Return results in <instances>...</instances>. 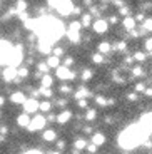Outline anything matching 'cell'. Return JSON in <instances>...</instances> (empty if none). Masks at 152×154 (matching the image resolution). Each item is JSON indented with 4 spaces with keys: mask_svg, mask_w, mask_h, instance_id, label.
I'll use <instances>...</instances> for the list:
<instances>
[{
    "mask_svg": "<svg viewBox=\"0 0 152 154\" xmlns=\"http://www.w3.org/2000/svg\"><path fill=\"white\" fill-rule=\"evenodd\" d=\"M60 91H62V92H70V87H68V85H62Z\"/></svg>",
    "mask_w": 152,
    "mask_h": 154,
    "instance_id": "48",
    "label": "cell"
},
{
    "mask_svg": "<svg viewBox=\"0 0 152 154\" xmlns=\"http://www.w3.org/2000/svg\"><path fill=\"white\" fill-rule=\"evenodd\" d=\"M107 29H109V23H107V20L97 19V20L94 22V30L97 32V34H105Z\"/></svg>",
    "mask_w": 152,
    "mask_h": 154,
    "instance_id": "10",
    "label": "cell"
},
{
    "mask_svg": "<svg viewBox=\"0 0 152 154\" xmlns=\"http://www.w3.org/2000/svg\"><path fill=\"white\" fill-rule=\"evenodd\" d=\"M142 74H144V70H142L141 67H135V69H134V75H137V77H141Z\"/></svg>",
    "mask_w": 152,
    "mask_h": 154,
    "instance_id": "40",
    "label": "cell"
},
{
    "mask_svg": "<svg viewBox=\"0 0 152 154\" xmlns=\"http://www.w3.org/2000/svg\"><path fill=\"white\" fill-rule=\"evenodd\" d=\"M135 20H144V15H142V14H139V15L135 17Z\"/></svg>",
    "mask_w": 152,
    "mask_h": 154,
    "instance_id": "53",
    "label": "cell"
},
{
    "mask_svg": "<svg viewBox=\"0 0 152 154\" xmlns=\"http://www.w3.org/2000/svg\"><path fill=\"white\" fill-rule=\"evenodd\" d=\"M90 19H92L90 14H85V15H82V27H89V25H90Z\"/></svg>",
    "mask_w": 152,
    "mask_h": 154,
    "instance_id": "23",
    "label": "cell"
},
{
    "mask_svg": "<svg viewBox=\"0 0 152 154\" xmlns=\"http://www.w3.org/2000/svg\"><path fill=\"white\" fill-rule=\"evenodd\" d=\"M145 57H147V55H145L144 52H135V54H134V59H135V60H139V62L145 60Z\"/></svg>",
    "mask_w": 152,
    "mask_h": 154,
    "instance_id": "30",
    "label": "cell"
},
{
    "mask_svg": "<svg viewBox=\"0 0 152 154\" xmlns=\"http://www.w3.org/2000/svg\"><path fill=\"white\" fill-rule=\"evenodd\" d=\"M115 7H124V0H114Z\"/></svg>",
    "mask_w": 152,
    "mask_h": 154,
    "instance_id": "44",
    "label": "cell"
},
{
    "mask_svg": "<svg viewBox=\"0 0 152 154\" xmlns=\"http://www.w3.org/2000/svg\"><path fill=\"white\" fill-rule=\"evenodd\" d=\"M92 60H94L95 64H100V62H104V55L100 54V52H99V54H94V55H92Z\"/></svg>",
    "mask_w": 152,
    "mask_h": 154,
    "instance_id": "29",
    "label": "cell"
},
{
    "mask_svg": "<svg viewBox=\"0 0 152 154\" xmlns=\"http://www.w3.org/2000/svg\"><path fill=\"white\" fill-rule=\"evenodd\" d=\"M12 50H14L12 44L5 42V40H0V64H8Z\"/></svg>",
    "mask_w": 152,
    "mask_h": 154,
    "instance_id": "2",
    "label": "cell"
},
{
    "mask_svg": "<svg viewBox=\"0 0 152 154\" xmlns=\"http://www.w3.org/2000/svg\"><path fill=\"white\" fill-rule=\"evenodd\" d=\"M50 107H52V104H50L49 100H45V102H42V104L38 106V109H40V111H44V112H49Z\"/></svg>",
    "mask_w": 152,
    "mask_h": 154,
    "instance_id": "26",
    "label": "cell"
},
{
    "mask_svg": "<svg viewBox=\"0 0 152 154\" xmlns=\"http://www.w3.org/2000/svg\"><path fill=\"white\" fill-rule=\"evenodd\" d=\"M144 30L152 32V19H145L144 20Z\"/></svg>",
    "mask_w": 152,
    "mask_h": 154,
    "instance_id": "28",
    "label": "cell"
},
{
    "mask_svg": "<svg viewBox=\"0 0 152 154\" xmlns=\"http://www.w3.org/2000/svg\"><path fill=\"white\" fill-rule=\"evenodd\" d=\"M120 14L127 17V14H129V8H127V7H120Z\"/></svg>",
    "mask_w": 152,
    "mask_h": 154,
    "instance_id": "46",
    "label": "cell"
},
{
    "mask_svg": "<svg viewBox=\"0 0 152 154\" xmlns=\"http://www.w3.org/2000/svg\"><path fill=\"white\" fill-rule=\"evenodd\" d=\"M124 27L130 32L134 27H135V19H134V17H130V15H127L126 19H124Z\"/></svg>",
    "mask_w": 152,
    "mask_h": 154,
    "instance_id": "16",
    "label": "cell"
},
{
    "mask_svg": "<svg viewBox=\"0 0 152 154\" xmlns=\"http://www.w3.org/2000/svg\"><path fill=\"white\" fill-rule=\"evenodd\" d=\"M59 64H60V59H59L57 55H50V57L47 59V66L49 67H55V69H57Z\"/></svg>",
    "mask_w": 152,
    "mask_h": 154,
    "instance_id": "19",
    "label": "cell"
},
{
    "mask_svg": "<svg viewBox=\"0 0 152 154\" xmlns=\"http://www.w3.org/2000/svg\"><path fill=\"white\" fill-rule=\"evenodd\" d=\"M89 2H90V0H85V4H89Z\"/></svg>",
    "mask_w": 152,
    "mask_h": 154,
    "instance_id": "58",
    "label": "cell"
},
{
    "mask_svg": "<svg viewBox=\"0 0 152 154\" xmlns=\"http://www.w3.org/2000/svg\"><path fill=\"white\" fill-rule=\"evenodd\" d=\"M65 34H67V37H68V40H70V42L79 44V40H80V32H75V30H70V29H68Z\"/></svg>",
    "mask_w": 152,
    "mask_h": 154,
    "instance_id": "13",
    "label": "cell"
},
{
    "mask_svg": "<svg viewBox=\"0 0 152 154\" xmlns=\"http://www.w3.org/2000/svg\"><path fill=\"white\" fill-rule=\"evenodd\" d=\"M25 99H27V97H25V94H23V92H14L10 96V100L14 102V104H23Z\"/></svg>",
    "mask_w": 152,
    "mask_h": 154,
    "instance_id": "12",
    "label": "cell"
},
{
    "mask_svg": "<svg viewBox=\"0 0 152 154\" xmlns=\"http://www.w3.org/2000/svg\"><path fill=\"white\" fill-rule=\"evenodd\" d=\"M57 10H59V14L60 15H70L74 12V4L70 2V0H60L59 2V5H57Z\"/></svg>",
    "mask_w": 152,
    "mask_h": 154,
    "instance_id": "4",
    "label": "cell"
},
{
    "mask_svg": "<svg viewBox=\"0 0 152 154\" xmlns=\"http://www.w3.org/2000/svg\"><path fill=\"white\" fill-rule=\"evenodd\" d=\"M62 54H64V50H62L60 47H55V49H53V55H57V57H60Z\"/></svg>",
    "mask_w": 152,
    "mask_h": 154,
    "instance_id": "39",
    "label": "cell"
},
{
    "mask_svg": "<svg viewBox=\"0 0 152 154\" xmlns=\"http://www.w3.org/2000/svg\"><path fill=\"white\" fill-rule=\"evenodd\" d=\"M147 136H149V132L145 131L141 124H134V126L127 127L126 131L120 132V136H119V146L122 149H127V151L134 149L144 139H147Z\"/></svg>",
    "mask_w": 152,
    "mask_h": 154,
    "instance_id": "1",
    "label": "cell"
},
{
    "mask_svg": "<svg viewBox=\"0 0 152 154\" xmlns=\"http://www.w3.org/2000/svg\"><path fill=\"white\" fill-rule=\"evenodd\" d=\"M90 141L95 144V146H102V144L105 143V136H104L102 132H97V134H94V136H92V139H90Z\"/></svg>",
    "mask_w": 152,
    "mask_h": 154,
    "instance_id": "14",
    "label": "cell"
},
{
    "mask_svg": "<svg viewBox=\"0 0 152 154\" xmlns=\"http://www.w3.org/2000/svg\"><path fill=\"white\" fill-rule=\"evenodd\" d=\"M72 64H74V60H72V57H65V66H72Z\"/></svg>",
    "mask_w": 152,
    "mask_h": 154,
    "instance_id": "45",
    "label": "cell"
},
{
    "mask_svg": "<svg viewBox=\"0 0 152 154\" xmlns=\"http://www.w3.org/2000/svg\"><path fill=\"white\" fill-rule=\"evenodd\" d=\"M38 102L37 99H25V102H23V109H25V112H37L38 109Z\"/></svg>",
    "mask_w": 152,
    "mask_h": 154,
    "instance_id": "11",
    "label": "cell"
},
{
    "mask_svg": "<svg viewBox=\"0 0 152 154\" xmlns=\"http://www.w3.org/2000/svg\"><path fill=\"white\" fill-rule=\"evenodd\" d=\"M97 147H99V146H95V144L92 143V144H89V146H87V151H89V152H97Z\"/></svg>",
    "mask_w": 152,
    "mask_h": 154,
    "instance_id": "38",
    "label": "cell"
},
{
    "mask_svg": "<svg viewBox=\"0 0 152 154\" xmlns=\"http://www.w3.org/2000/svg\"><path fill=\"white\" fill-rule=\"evenodd\" d=\"M0 132H2V134H5V132H7V127L2 126V127H0Z\"/></svg>",
    "mask_w": 152,
    "mask_h": 154,
    "instance_id": "54",
    "label": "cell"
},
{
    "mask_svg": "<svg viewBox=\"0 0 152 154\" xmlns=\"http://www.w3.org/2000/svg\"><path fill=\"white\" fill-rule=\"evenodd\" d=\"M109 19H110V20H109L110 23H115V22H117V17H109Z\"/></svg>",
    "mask_w": 152,
    "mask_h": 154,
    "instance_id": "51",
    "label": "cell"
},
{
    "mask_svg": "<svg viewBox=\"0 0 152 154\" xmlns=\"http://www.w3.org/2000/svg\"><path fill=\"white\" fill-rule=\"evenodd\" d=\"M37 70L38 72H49V66H47V64H38Z\"/></svg>",
    "mask_w": 152,
    "mask_h": 154,
    "instance_id": "35",
    "label": "cell"
},
{
    "mask_svg": "<svg viewBox=\"0 0 152 154\" xmlns=\"http://www.w3.org/2000/svg\"><path fill=\"white\" fill-rule=\"evenodd\" d=\"M114 49H117V50H126L127 49V44L126 42H117L114 45Z\"/></svg>",
    "mask_w": 152,
    "mask_h": 154,
    "instance_id": "34",
    "label": "cell"
},
{
    "mask_svg": "<svg viewBox=\"0 0 152 154\" xmlns=\"http://www.w3.org/2000/svg\"><path fill=\"white\" fill-rule=\"evenodd\" d=\"M22 59H23V54H22V47L20 45H15L14 47V50H12V54H10V59H8V64L7 66H14V67H17L22 62Z\"/></svg>",
    "mask_w": 152,
    "mask_h": 154,
    "instance_id": "3",
    "label": "cell"
},
{
    "mask_svg": "<svg viewBox=\"0 0 152 154\" xmlns=\"http://www.w3.org/2000/svg\"><path fill=\"white\" fill-rule=\"evenodd\" d=\"M135 91L137 92H142V91H145V85L144 84H135Z\"/></svg>",
    "mask_w": 152,
    "mask_h": 154,
    "instance_id": "43",
    "label": "cell"
},
{
    "mask_svg": "<svg viewBox=\"0 0 152 154\" xmlns=\"http://www.w3.org/2000/svg\"><path fill=\"white\" fill-rule=\"evenodd\" d=\"M87 97H90V91H87L85 87H80L79 91L75 92V99H87Z\"/></svg>",
    "mask_w": 152,
    "mask_h": 154,
    "instance_id": "15",
    "label": "cell"
},
{
    "mask_svg": "<svg viewBox=\"0 0 152 154\" xmlns=\"http://www.w3.org/2000/svg\"><path fill=\"white\" fill-rule=\"evenodd\" d=\"M95 112H97V111H95V109H89V111H87V114H85V117H87L89 121L95 119Z\"/></svg>",
    "mask_w": 152,
    "mask_h": 154,
    "instance_id": "33",
    "label": "cell"
},
{
    "mask_svg": "<svg viewBox=\"0 0 152 154\" xmlns=\"http://www.w3.org/2000/svg\"><path fill=\"white\" fill-rule=\"evenodd\" d=\"M110 49H112V47H110V44H109V42H102V44H99V52H100V54H107V52H109Z\"/></svg>",
    "mask_w": 152,
    "mask_h": 154,
    "instance_id": "22",
    "label": "cell"
},
{
    "mask_svg": "<svg viewBox=\"0 0 152 154\" xmlns=\"http://www.w3.org/2000/svg\"><path fill=\"white\" fill-rule=\"evenodd\" d=\"M68 29H70V30H75V32H80V29H82V22H75V20H74Z\"/></svg>",
    "mask_w": 152,
    "mask_h": 154,
    "instance_id": "25",
    "label": "cell"
},
{
    "mask_svg": "<svg viewBox=\"0 0 152 154\" xmlns=\"http://www.w3.org/2000/svg\"><path fill=\"white\" fill-rule=\"evenodd\" d=\"M141 126L144 127L149 134H152V112L142 116V117H141Z\"/></svg>",
    "mask_w": 152,
    "mask_h": 154,
    "instance_id": "9",
    "label": "cell"
},
{
    "mask_svg": "<svg viewBox=\"0 0 152 154\" xmlns=\"http://www.w3.org/2000/svg\"><path fill=\"white\" fill-rule=\"evenodd\" d=\"M44 127H45V117L44 116H35L30 121V124L27 126V129L29 131H38V129H44Z\"/></svg>",
    "mask_w": 152,
    "mask_h": 154,
    "instance_id": "5",
    "label": "cell"
},
{
    "mask_svg": "<svg viewBox=\"0 0 152 154\" xmlns=\"http://www.w3.org/2000/svg\"><path fill=\"white\" fill-rule=\"evenodd\" d=\"M52 84H53V79L49 75V74H44V77H42V87H52Z\"/></svg>",
    "mask_w": 152,
    "mask_h": 154,
    "instance_id": "20",
    "label": "cell"
},
{
    "mask_svg": "<svg viewBox=\"0 0 152 154\" xmlns=\"http://www.w3.org/2000/svg\"><path fill=\"white\" fill-rule=\"evenodd\" d=\"M145 94H147V96H152V89H147V91H144Z\"/></svg>",
    "mask_w": 152,
    "mask_h": 154,
    "instance_id": "55",
    "label": "cell"
},
{
    "mask_svg": "<svg viewBox=\"0 0 152 154\" xmlns=\"http://www.w3.org/2000/svg\"><path fill=\"white\" fill-rule=\"evenodd\" d=\"M40 94H44L45 97H52V89L50 87H42L40 89Z\"/></svg>",
    "mask_w": 152,
    "mask_h": 154,
    "instance_id": "31",
    "label": "cell"
},
{
    "mask_svg": "<svg viewBox=\"0 0 152 154\" xmlns=\"http://www.w3.org/2000/svg\"><path fill=\"white\" fill-rule=\"evenodd\" d=\"M57 77L59 79H64V81H72V79H75V74L68 69L67 66H59L57 67Z\"/></svg>",
    "mask_w": 152,
    "mask_h": 154,
    "instance_id": "6",
    "label": "cell"
},
{
    "mask_svg": "<svg viewBox=\"0 0 152 154\" xmlns=\"http://www.w3.org/2000/svg\"><path fill=\"white\" fill-rule=\"evenodd\" d=\"M72 14H75V15H79V14H80V8H79V7H77V8L74 7V12H72Z\"/></svg>",
    "mask_w": 152,
    "mask_h": 154,
    "instance_id": "52",
    "label": "cell"
},
{
    "mask_svg": "<svg viewBox=\"0 0 152 154\" xmlns=\"http://www.w3.org/2000/svg\"><path fill=\"white\" fill-rule=\"evenodd\" d=\"M144 45H145V49H147V50H152V38H147Z\"/></svg>",
    "mask_w": 152,
    "mask_h": 154,
    "instance_id": "42",
    "label": "cell"
},
{
    "mask_svg": "<svg viewBox=\"0 0 152 154\" xmlns=\"http://www.w3.org/2000/svg\"><path fill=\"white\" fill-rule=\"evenodd\" d=\"M95 102H97L99 106H107V99H105V97H102V96L95 97Z\"/></svg>",
    "mask_w": 152,
    "mask_h": 154,
    "instance_id": "32",
    "label": "cell"
},
{
    "mask_svg": "<svg viewBox=\"0 0 152 154\" xmlns=\"http://www.w3.org/2000/svg\"><path fill=\"white\" fill-rule=\"evenodd\" d=\"M19 75L20 77H27V75H29V69H27V67H20V69H19Z\"/></svg>",
    "mask_w": 152,
    "mask_h": 154,
    "instance_id": "36",
    "label": "cell"
},
{
    "mask_svg": "<svg viewBox=\"0 0 152 154\" xmlns=\"http://www.w3.org/2000/svg\"><path fill=\"white\" fill-rule=\"evenodd\" d=\"M50 154H60V152H59V151H53V152H50Z\"/></svg>",
    "mask_w": 152,
    "mask_h": 154,
    "instance_id": "57",
    "label": "cell"
},
{
    "mask_svg": "<svg viewBox=\"0 0 152 154\" xmlns=\"http://www.w3.org/2000/svg\"><path fill=\"white\" fill-rule=\"evenodd\" d=\"M17 75H19V69L14 66H7L4 70V81L5 82H12V81H15Z\"/></svg>",
    "mask_w": 152,
    "mask_h": 154,
    "instance_id": "7",
    "label": "cell"
},
{
    "mask_svg": "<svg viewBox=\"0 0 152 154\" xmlns=\"http://www.w3.org/2000/svg\"><path fill=\"white\" fill-rule=\"evenodd\" d=\"M79 106H80V107H85V106H87V100H85V99H79Z\"/></svg>",
    "mask_w": 152,
    "mask_h": 154,
    "instance_id": "47",
    "label": "cell"
},
{
    "mask_svg": "<svg viewBox=\"0 0 152 154\" xmlns=\"http://www.w3.org/2000/svg\"><path fill=\"white\" fill-rule=\"evenodd\" d=\"M84 147H87L85 139H77L75 141V149H84Z\"/></svg>",
    "mask_w": 152,
    "mask_h": 154,
    "instance_id": "27",
    "label": "cell"
},
{
    "mask_svg": "<svg viewBox=\"0 0 152 154\" xmlns=\"http://www.w3.org/2000/svg\"><path fill=\"white\" fill-rule=\"evenodd\" d=\"M90 77H92V70H84V74H82V79H84V81H89Z\"/></svg>",
    "mask_w": 152,
    "mask_h": 154,
    "instance_id": "37",
    "label": "cell"
},
{
    "mask_svg": "<svg viewBox=\"0 0 152 154\" xmlns=\"http://www.w3.org/2000/svg\"><path fill=\"white\" fill-rule=\"evenodd\" d=\"M55 137H57V132L52 131V129L44 132V139H45V141H50V143H52V141H55Z\"/></svg>",
    "mask_w": 152,
    "mask_h": 154,
    "instance_id": "21",
    "label": "cell"
},
{
    "mask_svg": "<svg viewBox=\"0 0 152 154\" xmlns=\"http://www.w3.org/2000/svg\"><path fill=\"white\" fill-rule=\"evenodd\" d=\"M47 2H49V5H50V7L57 8V5H59V2H60V0H47Z\"/></svg>",
    "mask_w": 152,
    "mask_h": 154,
    "instance_id": "41",
    "label": "cell"
},
{
    "mask_svg": "<svg viewBox=\"0 0 152 154\" xmlns=\"http://www.w3.org/2000/svg\"><path fill=\"white\" fill-rule=\"evenodd\" d=\"M52 47H53L52 40H49V38H38V50L42 54H49Z\"/></svg>",
    "mask_w": 152,
    "mask_h": 154,
    "instance_id": "8",
    "label": "cell"
},
{
    "mask_svg": "<svg viewBox=\"0 0 152 154\" xmlns=\"http://www.w3.org/2000/svg\"><path fill=\"white\" fill-rule=\"evenodd\" d=\"M70 117H72V112H70V111H64V112H60V114L57 116V121L60 124H65Z\"/></svg>",
    "mask_w": 152,
    "mask_h": 154,
    "instance_id": "17",
    "label": "cell"
},
{
    "mask_svg": "<svg viewBox=\"0 0 152 154\" xmlns=\"http://www.w3.org/2000/svg\"><path fill=\"white\" fill-rule=\"evenodd\" d=\"M25 154H42V152H40V151H27Z\"/></svg>",
    "mask_w": 152,
    "mask_h": 154,
    "instance_id": "50",
    "label": "cell"
},
{
    "mask_svg": "<svg viewBox=\"0 0 152 154\" xmlns=\"http://www.w3.org/2000/svg\"><path fill=\"white\" fill-rule=\"evenodd\" d=\"M2 104H4V97L0 96V106H2Z\"/></svg>",
    "mask_w": 152,
    "mask_h": 154,
    "instance_id": "56",
    "label": "cell"
},
{
    "mask_svg": "<svg viewBox=\"0 0 152 154\" xmlns=\"http://www.w3.org/2000/svg\"><path fill=\"white\" fill-rule=\"evenodd\" d=\"M25 8H27V2L25 0H19V2H17V12H25Z\"/></svg>",
    "mask_w": 152,
    "mask_h": 154,
    "instance_id": "24",
    "label": "cell"
},
{
    "mask_svg": "<svg viewBox=\"0 0 152 154\" xmlns=\"http://www.w3.org/2000/svg\"><path fill=\"white\" fill-rule=\"evenodd\" d=\"M17 124H19L20 127H27L29 124H30V119H29V116H27V114L19 116V119H17Z\"/></svg>",
    "mask_w": 152,
    "mask_h": 154,
    "instance_id": "18",
    "label": "cell"
},
{
    "mask_svg": "<svg viewBox=\"0 0 152 154\" xmlns=\"http://www.w3.org/2000/svg\"><path fill=\"white\" fill-rule=\"evenodd\" d=\"M129 100H137V96L135 94H129Z\"/></svg>",
    "mask_w": 152,
    "mask_h": 154,
    "instance_id": "49",
    "label": "cell"
}]
</instances>
